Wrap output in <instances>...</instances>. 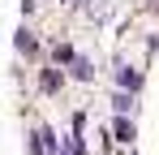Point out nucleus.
Wrapping results in <instances>:
<instances>
[{"label": "nucleus", "instance_id": "nucleus-3", "mask_svg": "<svg viewBox=\"0 0 159 155\" xmlns=\"http://www.w3.org/2000/svg\"><path fill=\"white\" fill-rule=\"evenodd\" d=\"M39 86H43L48 95H52V91H60V73H56V69H43V78H39Z\"/></svg>", "mask_w": 159, "mask_h": 155}, {"label": "nucleus", "instance_id": "nucleus-5", "mask_svg": "<svg viewBox=\"0 0 159 155\" xmlns=\"http://www.w3.org/2000/svg\"><path fill=\"white\" fill-rule=\"evenodd\" d=\"M34 48H39V43H34V35H30V30H17V52H26V56H30Z\"/></svg>", "mask_w": 159, "mask_h": 155}, {"label": "nucleus", "instance_id": "nucleus-2", "mask_svg": "<svg viewBox=\"0 0 159 155\" xmlns=\"http://www.w3.org/2000/svg\"><path fill=\"white\" fill-rule=\"evenodd\" d=\"M69 65H73V78H82V82H90V78H95V69H90V60H82V56H73Z\"/></svg>", "mask_w": 159, "mask_h": 155}, {"label": "nucleus", "instance_id": "nucleus-6", "mask_svg": "<svg viewBox=\"0 0 159 155\" xmlns=\"http://www.w3.org/2000/svg\"><path fill=\"white\" fill-rule=\"evenodd\" d=\"M116 142H133V125L125 121V116L116 121Z\"/></svg>", "mask_w": 159, "mask_h": 155}, {"label": "nucleus", "instance_id": "nucleus-1", "mask_svg": "<svg viewBox=\"0 0 159 155\" xmlns=\"http://www.w3.org/2000/svg\"><path fill=\"white\" fill-rule=\"evenodd\" d=\"M116 82H120V86H129V91H138V82H142V78H138V69H129V65H116Z\"/></svg>", "mask_w": 159, "mask_h": 155}, {"label": "nucleus", "instance_id": "nucleus-7", "mask_svg": "<svg viewBox=\"0 0 159 155\" xmlns=\"http://www.w3.org/2000/svg\"><path fill=\"white\" fill-rule=\"evenodd\" d=\"M56 60H60V65H69V60H73V48H69V43H56V52H52Z\"/></svg>", "mask_w": 159, "mask_h": 155}, {"label": "nucleus", "instance_id": "nucleus-4", "mask_svg": "<svg viewBox=\"0 0 159 155\" xmlns=\"http://www.w3.org/2000/svg\"><path fill=\"white\" fill-rule=\"evenodd\" d=\"M112 108H116V112L125 116V112L133 108V95H125V91H116V95H112Z\"/></svg>", "mask_w": 159, "mask_h": 155}]
</instances>
